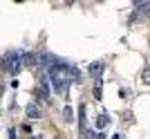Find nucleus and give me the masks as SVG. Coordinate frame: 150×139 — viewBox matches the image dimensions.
<instances>
[{
    "mask_svg": "<svg viewBox=\"0 0 150 139\" xmlns=\"http://www.w3.org/2000/svg\"><path fill=\"white\" fill-rule=\"evenodd\" d=\"M79 123H81V139H92L88 135V121H85V103L79 106Z\"/></svg>",
    "mask_w": 150,
    "mask_h": 139,
    "instance_id": "nucleus-1",
    "label": "nucleus"
},
{
    "mask_svg": "<svg viewBox=\"0 0 150 139\" xmlns=\"http://www.w3.org/2000/svg\"><path fill=\"white\" fill-rule=\"evenodd\" d=\"M88 72H90L92 79H101L103 72H105V63H103V61H94V63L88 65Z\"/></svg>",
    "mask_w": 150,
    "mask_h": 139,
    "instance_id": "nucleus-2",
    "label": "nucleus"
},
{
    "mask_svg": "<svg viewBox=\"0 0 150 139\" xmlns=\"http://www.w3.org/2000/svg\"><path fill=\"white\" fill-rule=\"evenodd\" d=\"M38 88L43 90L47 96L52 94V88H50V76H47V74H40V83H38Z\"/></svg>",
    "mask_w": 150,
    "mask_h": 139,
    "instance_id": "nucleus-3",
    "label": "nucleus"
},
{
    "mask_svg": "<svg viewBox=\"0 0 150 139\" xmlns=\"http://www.w3.org/2000/svg\"><path fill=\"white\" fill-rule=\"evenodd\" d=\"M27 117H29V119H40V117H43V114H40V108H38L36 103H29V106H27Z\"/></svg>",
    "mask_w": 150,
    "mask_h": 139,
    "instance_id": "nucleus-4",
    "label": "nucleus"
},
{
    "mask_svg": "<svg viewBox=\"0 0 150 139\" xmlns=\"http://www.w3.org/2000/svg\"><path fill=\"white\" fill-rule=\"evenodd\" d=\"M108 121H110V117H108L105 112H101L99 117H96V128H99V130H103V128L108 126Z\"/></svg>",
    "mask_w": 150,
    "mask_h": 139,
    "instance_id": "nucleus-5",
    "label": "nucleus"
},
{
    "mask_svg": "<svg viewBox=\"0 0 150 139\" xmlns=\"http://www.w3.org/2000/svg\"><path fill=\"white\" fill-rule=\"evenodd\" d=\"M34 96H36V99H40L43 103H50V96L45 94V92H43L40 88H36V90H34Z\"/></svg>",
    "mask_w": 150,
    "mask_h": 139,
    "instance_id": "nucleus-6",
    "label": "nucleus"
},
{
    "mask_svg": "<svg viewBox=\"0 0 150 139\" xmlns=\"http://www.w3.org/2000/svg\"><path fill=\"white\" fill-rule=\"evenodd\" d=\"M141 81H144L146 85H150V67H148V65H146L144 72H141Z\"/></svg>",
    "mask_w": 150,
    "mask_h": 139,
    "instance_id": "nucleus-7",
    "label": "nucleus"
},
{
    "mask_svg": "<svg viewBox=\"0 0 150 139\" xmlns=\"http://www.w3.org/2000/svg\"><path fill=\"white\" fill-rule=\"evenodd\" d=\"M63 119H65V121H72V119H74V112H72V108H65V110H63Z\"/></svg>",
    "mask_w": 150,
    "mask_h": 139,
    "instance_id": "nucleus-8",
    "label": "nucleus"
},
{
    "mask_svg": "<svg viewBox=\"0 0 150 139\" xmlns=\"http://www.w3.org/2000/svg\"><path fill=\"white\" fill-rule=\"evenodd\" d=\"M101 85H103V81L96 79V85H94V99H101Z\"/></svg>",
    "mask_w": 150,
    "mask_h": 139,
    "instance_id": "nucleus-9",
    "label": "nucleus"
},
{
    "mask_svg": "<svg viewBox=\"0 0 150 139\" xmlns=\"http://www.w3.org/2000/svg\"><path fill=\"white\" fill-rule=\"evenodd\" d=\"M92 139H105V133H101V130H99V133L92 135Z\"/></svg>",
    "mask_w": 150,
    "mask_h": 139,
    "instance_id": "nucleus-10",
    "label": "nucleus"
},
{
    "mask_svg": "<svg viewBox=\"0 0 150 139\" xmlns=\"http://www.w3.org/2000/svg\"><path fill=\"white\" fill-rule=\"evenodd\" d=\"M9 139H16V130L13 128H9Z\"/></svg>",
    "mask_w": 150,
    "mask_h": 139,
    "instance_id": "nucleus-11",
    "label": "nucleus"
},
{
    "mask_svg": "<svg viewBox=\"0 0 150 139\" xmlns=\"http://www.w3.org/2000/svg\"><path fill=\"white\" fill-rule=\"evenodd\" d=\"M112 139H119V135H114V137H112Z\"/></svg>",
    "mask_w": 150,
    "mask_h": 139,
    "instance_id": "nucleus-12",
    "label": "nucleus"
}]
</instances>
